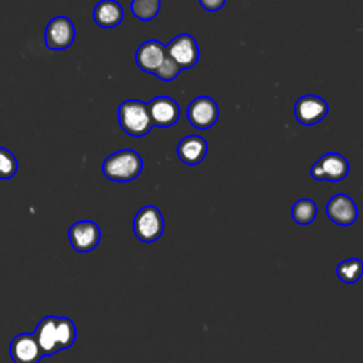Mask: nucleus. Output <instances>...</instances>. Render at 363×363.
I'll return each instance as SVG.
<instances>
[{
    "mask_svg": "<svg viewBox=\"0 0 363 363\" xmlns=\"http://www.w3.org/2000/svg\"><path fill=\"white\" fill-rule=\"evenodd\" d=\"M143 169V160L140 155L132 149H122L105 159L102 163V172L106 179L112 182L126 183L136 179Z\"/></svg>",
    "mask_w": 363,
    "mask_h": 363,
    "instance_id": "obj_1",
    "label": "nucleus"
},
{
    "mask_svg": "<svg viewBox=\"0 0 363 363\" xmlns=\"http://www.w3.org/2000/svg\"><path fill=\"white\" fill-rule=\"evenodd\" d=\"M118 121L122 130L135 138L147 135L153 128L147 104L139 99L123 101L118 106Z\"/></svg>",
    "mask_w": 363,
    "mask_h": 363,
    "instance_id": "obj_2",
    "label": "nucleus"
},
{
    "mask_svg": "<svg viewBox=\"0 0 363 363\" xmlns=\"http://www.w3.org/2000/svg\"><path fill=\"white\" fill-rule=\"evenodd\" d=\"M132 228L139 241L146 244L155 242L164 231V220L160 210L150 204L142 207L133 217Z\"/></svg>",
    "mask_w": 363,
    "mask_h": 363,
    "instance_id": "obj_3",
    "label": "nucleus"
},
{
    "mask_svg": "<svg viewBox=\"0 0 363 363\" xmlns=\"http://www.w3.org/2000/svg\"><path fill=\"white\" fill-rule=\"evenodd\" d=\"M349 173L347 159L336 152L325 153L312 167L311 176L315 180H328V182H340Z\"/></svg>",
    "mask_w": 363,
    "mask_h": 363,
    "instance_id": "obj_4",
    "label": "nucleus"
},
{
    "mask_svg": "<svg viewBox=\"0 0 363 363\" xmlns=\"http://www.w3.org/2000/svg\"><path fill=\"white\" fill-rule=\"evenodd\" d=\"M75 40L74 23L65 16L51 18L44 31V43L50 50H65Z\"/></svg>",
    "mask_w": 363,
    "mask_h": 363,
    "instance_id": "obj_5",
    "label": "nucleus"
},
{
    "mask_svg": "<svg viewBox=\"0 0 363 363\" xmlns=\"http://www.w3.org/2000/svg\"><path fill=\"white\" fill-rule=\"evenodd\" d=\"M68 240L77 252H91L99 244L101 228L91 220L77 221L68 230Z\"/></svg>",
    "mask_w": 363,
    "mask_h": 363,
    "instance_id": "obj_6",
    "label": "nucleus"
},
{
    "mask_svg": "<svg viewBox=\"0 0 363 363\" xmlns=\"http://www.w3.org/2000/svg\"><path fill=\"white\" fill-rule=\"evenodd\" d=\"M187 119L189 123L197 129H208L217 121L220 115V109L217 102L206 95H200L194 98L187 106Z\"/></svg>",
    "mask_w": 363,
    "mask_h": 363,
    "instance_id": "obj_7",
    "label": "nucleus"
},
{
    "mask_svg": "<svg viewBox=\"0 0 363 363\" xmlns=\"http://www.w3.org/2000/svg\"><path fill=\"white\" fill-rule=\"evenodd\" d=\"M166 47V52L180 65L182 69L191 68L199 61V45L193 35L183 33L176 35Z\"/></svg>",
    "mask_w": 363,
    "mask_h": 363,
    "instance_id": "obj_8",
    "label": "nucleus"
},
{
    "mask_svg": "<svg viewBox=\"0 0 363 363\" xmlns=\"http://www.w3.org/2000/svg\"><path fill=\"white\" fill-rule=\"evenodd\" d=\"M328 104L323 98L318 95H303L299 96L294 106L295 118L302 125H315L320 122L328 113Z\"/></svg>",
    "mask_w": 363,
    "mask_h": 363,
    "instance_id": "obj_9",
    "label": "nucleus"
},
{
    "mask_svg": "<svg viewBox=\"0 0 363 363\" xmlns=\"http://www.w3.org/2000/svg\"><path fill=\"white\" fill-rule=\"evenodd\" d=\"M147 109H149V115L153 126L170 128L180 118L179 104L173 98L166 95L155 96L147 104Z\"/></svg>",
    "mask_w": 363,
    "mask_h": 363,
    "instance_id": "obj_10",
    "label": "nucleus"
},
{
    "mask_svg": "<svg viewBox=\"0 0 363 363\" xmlns=\"http://www.w3.org/2000/svg\"><path fill=\"white\" fill-rule=\"evenodd\" d=\"M326 216L337 225H352L357 220V207L349 196L337 193L326 203Z\"/></svg>",
    "mask_w": 363,
    "mask_h": 363,
    "instance_id": "obj_11",
    "label": "nucleus"
},
{
    "mask_svg": "<svg viewBox=\"0 0 363 363\" xmlns=\"http://www.w3.org/2000/svg\"><path fill=\"white\" fill-rule=\"evenodd\" d=\"M10 356L14 363H40L43 352L34 333H20L10 343Z\"/></svg>",
    "mask_w": 363,
    "mask_h": 363,
    "instance_id": "obj_12",
    "label": "nucleus"
},
{
    "mask_svg": "<svg viewBox=\"0 0 363 363\" xmlns=\"http://www.w3.org/2000/svg\"><path fill=\"white\" fill-rule=\"evenodd\" d=\"M166 57V47L157 40H147L142 43L136 52L135 60L136 65L147 74H155Z\"/></svg>",
    "mask_w": 363,
    "mask_h": 363,
    "instance_id": "obj_13",
    "label": "nucleus"
},
{
    "mask_svg": "<svg viewBox=\"0 0 363 363\" xmlns=\"http://www.w3.org/2000/svg\"><path fill=\"white\" fill-rule=\"evenodd\" d=\"M207 140L200 135L184 136L176 149L177 157L187 166H196L201 163L207 155Z\"/></svg>",
    "mask_w": 363,
    "mask_h": 363,
    "instance_id": "obj_14",
    "label": "nucleus"
},
{
    "mask_svg": "<svg viewBox=\"0 0 363 363\" xmlns=\"http://www.w3.org/2000/svg\"><path fill=\"white\" fill-rule=\"evenodd\" d=\"M123 9L116 0H101L94 9V21L102 28H113L122 23Z\"/></svg>",
    "mask_w": 363,
    "mask_h": 363,
    "instance_id": "obj_15",
    "label": "nucleus"
},
{
    "mask_svg": "<svg viewBox=\"0 0 363 363\" xmlns=\"http://www.w3.org/2000/svg\"><path fill=\"white\" fill-rule=\"evenodd\" d=\"M34 336L43 352V356H51L60 352L55 333V316L43 318L35 328Z\"/></svg>",
    "mask_w": 363,
    "mask_h": 363,
    "instance_id": "obj_16",
    "label": "nucleus"
},
{
    "mask_svg": "<svg viewBox=\"0 0 363 363\" xmlns=\"http://www.w3.org/2000/svg\"><path fill=\"white\" fill-rule=\"evenodd\" d=\"M55 333L58 350H64L74 345L77 339V326L69 318L55 316Z\"/></svg>",
    "mask_w": 363,
    "mask_h": 363,
    "instance_id": "obj_17",
    "label": "nucleus"
},
{
    "mask_svg": "<svg viewBox=\"0 0 363 363\" xmlns=\"http://www.w3.org/2000/svg\"><path fill=\"white\" fill-rule=\"evenodd\" d=\"M316 213H318V208L315 201L306 197L296 200L291 208V217L299 225L311 224L315 220Z\"/></svg>",
    "mask_w": 363,
    "mask_h": 363,
    "instance_id": "obj_18",
    "label": "nucleus"
},
{
    "mask_svg": "<svg viewBox=\"0 0 363 363\" xmlns=\"http://www.w3.org/2000/svg\"><path fill=\"white\" fill-rule=\"evenodd\" d=\"M362 271H363V265L359 258H347L340 264H337L336 267L337 278L347 285L356 284L357 279L362 277Z\"/></svg>",
    "mask_w": 363,
    "mask_h": 363,
    "instance_id": "obj_19",
    "label": "nucleus"
},
{
    "mask_svg": "<svg viewBox=\"0 0 363 363\" xmlns=\"http://www.w3.org/2000/svg\"><path fill=\"white\" fill-rule=\"evenodd\" d=\"M130 10L139 20H153L160 10V0H132Z\"/></svg>",
    "mask_w": 363,
    "mask_h": 363,
    "instance_id": "obj_20",
    "label": "nucleus"
},
{
    "mask_svg": "<svg viewBox=\"0 0 363 363\" xmlns=\"http://www.w3.org/2000/svg\"><path fill=\"white\" fill-rule=\"evenodd\" d=\"M18 169L16 156L6 147L0 146V179H11Z\"/></svg>",
    "mask_w": 363,
    "mask_h": 363,
    "instance_id": "obj_21",
    "label": "nucleus"
},
{
    "mask_svg": "<svg viewBox=\"0 0 363 363\" xmlns=\"http://www.w3.org/2000/svg\"><path fill=\"white\" fill-rule=\"evenodd\" d=\"M180 71H182L180 65L166 52V57H164L163 62H162L160 67L155 71L153 75L157 77V78L162 79V81H173V79L179 75Z\"/></svg>",
    "mask_w": 363,
    "mask_h": 363,
    "instance_id": "obj_22",
    "label": "nucleus"
},
{
    "mask_svg": "<svg viewBox=\"0 0 363 363\" xmlns=\"http://www.w3.org/2000/svg\"><path fill=\"white\" fill-rule=\"evenodd\" d=\"M199 3L207 11H218L225 4V0H199Z\"/></svg>",
    "mask_w": 363,
    "mask_h": 363,
    "instance_id": "obj_23",
    "label": "nucleus"
}]
</instances>
